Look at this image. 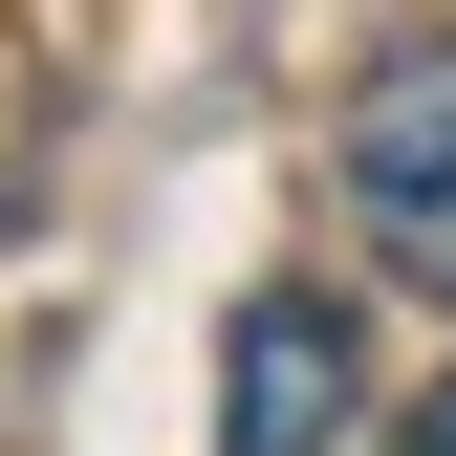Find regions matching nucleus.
<instances>
[{"mask_svg": "<svg viewBox=\"0 0 456 456\" xmlns=\"http://www.w3.org/2000/svg\"><path fill=\"white\" fill-rule=\"evenodd\" d=\"M217 435H240V456H348V435H370V348H348V305H326V282H261V305H240Z\"/></svg>", "mask_w": 456, "mask_h": 456, "instance_id": "obj_2", "label": "nucleus"}, {"mask_svg": "<svg viewBox=\"0 0 456 456\" xmlns=\"http://www.w3.org/2000/svg\"><path fill=\"white\" fill-rule=\"evenodd\" d=\"M413 435H435V456H456V370H435V391H413Z\"/></svg>", "mask_w": 456, "mask_h": 456, "instance_id": "obj_3", "label": "nucleus"}, {"mask_svg": "<svg viewBox=\"0 0 456 456\" xmlns=\"http://www.w3.org/2000/svg\"><path fill=\"white\" fill-rule=\"evenodd\" d=\"M326 175H348V240H370L391 305H456V22H413V44H370V66H348Z\"/></svg>", "mask_w": 456, "mask_h": 456, "instance_id": "obj_1", "label": "nucleus"}]
</instances>
